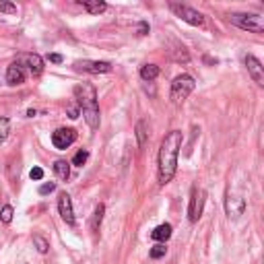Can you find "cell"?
<instances>
[{"label":"cell","mask_w":264,"mask_h":264,"mask_svg":"<svg viewBox=\"0 0 264 264\" xmlns=\"http://www.w3.org/2000/svg\"><path fill=\"white\" fill-rule=\"evenodd\" d=\"M182 132L180 130H172L167 132L165 138L161 141L159 147V184L165 186L167 182H172V177L176 176L177 169V155L182 149Z\"/></svg>","instance_id":"1"},{"label":"cell","mask_w":264,"mask_h":264,"mask_svg":"<svg viewBox=\"0 0 264 264\" xmlns=\"http://www.w3.org/2000/svg\"><path fill=\"white\" fill-rule=\"evenodd\" d=\"M74 99L83 110V118L89 124V128H99V105H97V93L95 87L89 83H81L74 87Z\"/></svg>","instance_id":"2"},{"label":"cell","mask_w":264,"mask_h":264,"mask_svg":"<svg viewBox=\"0 0 264 264\" xmlns=\"http://www.w3.org/2000/svg\"><path fill=\"white\" fill-rule=\"evenodd\" d=\"M194 79L190 74H180V76H176L174 83H172V91H169V99H172V103L176 105H180L184 103L186 99H188V95L194 91Z\"/></svg>","instance_id":"3"},{"label":"cell","mask_w":264,"mask_h":264,"mask_svg":"<svg viewBox=\"0 0 264 264\" xmlns=\"http://www.w3.org/2000/svg\"><path fill=\"white\" fill-rule=\"evenodd\" d=\"M229 23H234V25H237L239 29L252 31V33H262L264 31V19L260 15H254V13H231Z\"/></svg>","instance_id":"4"},{"label":"cell","mask_w":264,"mask_h":264,"mask_svg":"<svg viewBox=\"0 0 264 264\" xmlns=\"http://www.w3.org/2000/svg\"><path fill=\"white\" fill-rule=\"evenodd\" d=\"M205 200H206L205 190L192 188V196H190V205H188V219H190L192 223H196V221L200 219V215H203Z\"/></svg>","instance_id":"5"},{"label":"cell","mask_w":264,"mask_h":264,"mask_svg":"<svg viewBox=\"0 0 264 264\" xmlns=\"http://www.w3.org/2000/svg\"><path fill=\"white\" fill-rule=\"evenodd\" d=\"M169 9L176 13V17H180L182 21L188 23V25H203V23H205L203 15H200L198 11L190 9V6H186V4H176V2H172V4H169Z\"/></svg>","instance_id":"6"},{"label":"cell","mask_w":264,"mask_h":264,"mask_svg":"<svg viewBox=\"0 0 264 264\" xmlns=\"http://www.w3.org/2000/svg\"><path fill=\"white\" fill-rule=\"evenodd\" d=\"M76 71L91 73V74H102V73H112V64L103 60H76L74 62Z\"/></svg>","instance_id":"7"},{"label":"cell","mask_w":264,"mask_h":264,"mask_svg":"<svg viewBox=\"0 0 264 264\" xmlns=\"http://www.w3.org/2000/svg\"><path fill=\"white\" fill-rule=\"evenodd\" d=\"M74 141H76V130H73V128H58L52 134V145L56 147V149H60V151L68 149Z\"/></svg>","instance_id":"8"},{"label":"cell","mask_w":264,"mask_h":264,"mask_svg":"<svg viewBox=\"0 0 264 264\" xmlns=\"http://www.w3.org/2000/svg\"><path fill=\"white\" fill-rule=\"evenodd\" d=\"M244 211H246L244 198L234 196V194H227V196H225V213H227L229 219H237V217H242Z\"/></svg>","instance_id":"9"},{"label":"cell","mask_w":264,"mask_h":264,"mask_svg":"<svg viewBox=\"0 0 264 264\" xmlns=\"http://www.w3.org/2000/svg\"><path fill=\"white\" fill-rule=\"evenodd\" d=\"M58 213L60 217L64 219V223L68 225H74V211H73V200L66 192H60L58 196Z\"/></svg>","instance_id":"10"},{"label":"cell","mask_w":264,"mask_h":264,"mask_svg":"<svg viewBox=\"0 0 264 264\" xmlns=\"http://www.w3.org/2000/svg\"><path fill=\"white\" fill-rule=\"evenodd\" d=\"M6 83L13 85V87H17V85L25 83V66H23L19 60L13 62V64L6 68Z\"/></svg>","instance_id":"11"},{"label":"cell","mask_w":264,"mask_h":264,"mask_svg":"<svg viewBox=\"0 0 264 264\" xmlns=\"http://www.w3.org/2000/svg\"><path fill=\"white\" fill-rule=\"evenodd\" d=\"M246 66H248V73H250V76L262 87V85H264V68L260 64V60L256 58V56H252V54H248V56H246Z\"/></svg>","instance_id":"12"},{"label":"cell","mask_w":264,"mask_h":264,"mask_svg":"<svg viewBox=\"0 0 264 264\" xmlns=\"http://www.w3.org/2000/svg\"><path fill=\"white\" fill-rule=\"evenodd\" d=\"M19 62H21V64L25 62L27 68H29V73L35 74V76L42 74V71H44V60H42V56H37V54H25V56L19 58Z\"/></svg>","instance_id":"13"},{"label":"cell","mask_w":264,"mask_h":264,"mask_svg":"<svg viewBox=\"0 0 264 264\" xmlns=\"http://www.w3.org/2000/svg\"><path fill=\"white\" fill-rule=\"evenodd\" d=\"M151 237L155 239V242H167V239L172 237V225H169V223H161L159 227H155L151 231Z\"/></svg>","instance_id":"14"},{"label":"cell","mask_w":264,"mask_h":264,"mask_svg":"<svg viewBox=\"0 0 264 264\" xmlns=\"http://www.w3.org/2000/svg\"><path fill=\"white\" fill-rule=\"evenodd\" d=\"M54 174H56L60 180H68V177H71V163L64 159L54 161Z\"/></svg>","instance_id":"15"},{"label":"cell","mask_w":264,"mask_h":264,"mask_svg":"<svg viewBox=\"0 0 264 264\" xmlns=\"http://www.w3.org/2000/svg\"><path fill=\"white\" fill-rule=\"evenodd\" d=\"M79 2H81L91 15H99V13H103V11L107 9V4L103 2V0H79Z\"/></svg>","instance_id":"16"},{"label":"cell","mask_w":264,"mask_h":264,"mask_svg":"<svg viewBox=\"0 0 264 264\" xmlns=\"http://www.w3.org/2000/svg\"><path fill=\"white\" fill-rule=\"evenodd\" d=\"M159 76V66L157 64H145L141 66V79L143 81H155Z\"/></svg>","instance_id":"17"},{"label":"cell","mask_w":264,"mask_h":264,"mask_svg":"<svg viewBox=\"0 0 264 264\" xmlns=\"http://www.w3.org/2000/svg\"><path fill=\"white\" fill-rule=\"evenodd\" d=\"M33 246L37 248V252H40V254H48V250H50V242L44 235H40V234L33 235Z\"/></svg>","instance_id":"18"},{"label":"cell","mask_w":264,"mask_h":264,"mask_svg":"<svg viewBox=\"0 0 264 264\" xmlns=\"http://www.w3.org/2000/svg\"><path fill=\"white\" fill-rule=\"evenodd\" d=\"M147 138H149V132H147V122L145 120H141L136 124V141H138V145H145L147 143Z\"/></svg>","instance_id":"19"},{"label":"cell","mask_w":264,"mask_h":264,"mask_svg":"<svg viewBox=\"0 0 264 264\" xmlns=\"http://www.w3.org/2000/svg\"><path fill=\"white\" fill-rule=\"evenodd\" d=\"M103 213H105V206L103 205H97L95 206V213H93V223H91L93 231L99 229V225H102V221H103Z\"/></svg>","instance_id":"20"},{"label":"cell","mask_w":264,"mask_h":264,"mask_svg":"<svg viewBox=\"0 0 264 264\" xmlns=\"http://www.w3.org/2000/svg\"><path fill=\"white\" fill-rule=\"evenodd\" d=\"M87 159H89V151L87 149H81V151H76V155L73 157V165L83 167L85 163H87Z\"/></svg>","instance_id":"21"},{"label":"cell","mask_w":264,"mask_h":264,"mask_svg":"<svg viewBox=\"0 0 264 264\" xmlns=\"http://www.w3.org/2000/svg\"><path fill=\"white\" fill-rule=\"evenodd\" d=\"M9 132H11V120L0 118V143H4L9 138Z\"/></svg>","instance_id":"22"},{"label":"cell","mask_w":264,"mask_h":264,"mask_svg":"<svg viewBox=\"0 0 264 264\" xmlns=\"http://www.w3.org/2000/svg\"><path fill=\"white\" fill-rule=\"evenodd\" d=\"M13 215H15V211H13L11 205H6V206L0 208V221H2V223H11L13 221Z\"/></svg>","instance_id":"23"},{"label":"cell","mask_w":264,"mask_h":264,"mask_svg":"<svg viewBox=\"0 0 264 264\" xmlns=\"http://www.w3.org/2000/svg\"><path fill=\"white\" fill-rule=\"evenodd\" d=\"M165 252H167V248L163 246V244H157V246H153L151 248V258H163V256H165Z\"/></svg>","instance_id":"24"},{"label":"cell","mask_w":264,"mask_h":264,"mask_svg":"<svg viewBox=\"0 0 264 264\" xmlns=\"http://www.w3.org/2000/svg\"><path fill=\"white\" fill-rule=\"evenodd\" d=\"M0 13L15 15V13H17V6H15L13 2H0Z\"/></svg>","instance_id":"25"},{"label":"cell","mask_w":264,"mask_h":264,"mask_svg":"<svg viewBox=\"0 0 264 264\" xmlns=\"http://www.w3.org/2000/svg\"><path fill=\"white\" fill-rule=\"evenodd\" d=\"M29 177H31V180H42V177H44V169L42 167H33V169H31V172H29Z\"/></svg>","instance_id":"26"},{"label":"cell","mask_w":264,"mask_h":264,"mask_svg":"<svg viewBox=\"0 0 264 264\" xmlns=\"http://www.w3.org/2000/svg\"><path fill=\"white\" fill-rule=\"evenodd\" d=\"M54 190H56V184H42L40 186V194H42V196H45V194H50V192H54Z\"/></svg>","instance_id":"27"},{"label":"cell","mask_w":264,"mask_h":264,"mask_svg":"<svg viewBox=\"0 0 264 264\" xmlns=\"http://www.w3.org/2000/svg\"><path fill=\"white\" fill-rule=\"evenodd\" d=\"M68 118H71V120H76V118H79V107H76V105H71V107H68Z\"/></svg>","instance_id":"28"},{"label":"cell","mask_w":264,"mask_h":264,"mask_svg":"<svg viewBox=\"0 0 264 264\" xmlns=\"http://www.w3.org/2000/svg\"><path fill=\"white\" fill-rule=\"evenodd\" d=\"M48 60L54 62V64H60V62H62V56H60V54H50Z\"/></svg>","instance_id":"29"},{"label":"cell","mask_w":264,"mask_h":264,"mask_svg":"<svg viewBox=\"0 0 264 264\" xmlns=\"http://www.w3.org/2000/svg\"><path fill=\"white\" fill-rule=\"evenodd\" d=\"M138 31H141L138 35H147V31H149V27H147V23H141V29H138Z\"/></svg>","instance_id":"30"}]
</instances>
